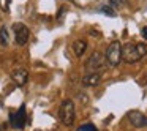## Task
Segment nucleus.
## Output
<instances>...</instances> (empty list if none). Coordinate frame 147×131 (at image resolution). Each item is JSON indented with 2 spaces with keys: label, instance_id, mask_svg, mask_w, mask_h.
<instances>
[{
  "label": "nucleus",
  "instance_id": "nucleus-1",
  "mask_svg": "<svg viewBox=\"0 0 147 131\" xmlns=\"http://www.w3.org/2000/svg\"><path fill=\"white\" fill-rule=\"evenodd\" d=\"M147 55L146 43H127L122 46V60L125 63H136Z\"/></svg>",
  "mask_w": 147,
  "mask_h": 131
},
{
  "label": "nucleus",
  "instance_id": "nucleus-2",
  "mask_svg": "<svg viewBox=\"0 0 147 131\" xmlns=\"http://www.w3.org/2000/svg\"><path fill=\"white\" fill-rule=\"evenodd\" d=\"M59 117H60V122L65 125V126H71L74 122V117H76V111H74V104L71 99H65L60 104V109H59Z\"/></svg>",
  "mask_w": 147,
  "mask_h": 131
},
{
  "label": "nucleus",
  "instance_id": "nucleus-3",
  "mask_svg": "<svg viewBox=\"0 0 147 131\" xmlns=\"http://www.w3.org/2000/svg\"><path fill=\"white\" fill-rule=\"evenodd\" d=\"M106 62L111 67H117L122 60V44L119 41H114L109 44V48L106 49Z\"/></svg>",
  "mask_w": 147,
  "mask_h": 131
},
{
  "label": "nucleus",
  "instance_id": "nucleus-4",
  "mask_svg": "<svg viewBox=\"0 0 147 131\" xmlns=\"http://www.w3.org/2000/svg\"><path fill=\"white\" fill-rule=\"evenodd\" d=\"M13 32H14V40H16L18 46H24L29 41L30 32L27 29V26H24L21 22H16V24H13Z\"/></svg>",
  "mask_w": 147,
  "mask_h": 131
},
{
  "label": "nucleus",
  "instance_id": "nucleus-5",
  "mask_svg": "<svg viewBox=\"0 0 147 131\" xmlns=\"http://www.w3.org/2000/svg\"><path fill=\"white\" fill-rule=\"evenodd\" d=\"M26 120H27V114H26V106L24 104L18 109V112H11L10 114V123L13 128L22 130L26 126Z\"/></svg>",
  "mask_w": 147,
  "mask_h": 131
},
{
  "label": "nucleus",
  "instance_id": "nucleus-6",
  "mask_svg": "<svg viewBox=\"0 0 147 131\" xmlns=\"http://www.w3.org/2000/svg\"><path fill=\"white\" fill-rule=\"evenodd\" d=\"M105 60H106V57H103L101 52H93L92 57L87 62V70L90 73H96V71L103 70L105 68Z\"/></svg>",
  "mask_w": 147,
  "mask_h": 131
},
{
  "label": "nucleus",
  "instance_id": "nucleus-7",
  "mask_svg": "<svg viewBox=\"0 0 147 131\" xmlns=\"http://www.w3.org/2000/svg\"><path fill=\"white\" fill-rule=\"evenodd\" d=\"M128 120L134 128H146L147 126V117L139 111H130L128 112Z\"/></svg>",
  "mask_w": 147,
  "mask_h": 131
},
{
  "label": "nucleus",
  "instance_id": "nucleus-8",
  "mask_svg": "<svg viewBox=\"0 0 147 131\" xmlns=\"http://www.w3.org/2000/svg\"><path fill=\"white\" fill-rule=\"evenodd\" d=\"M11 79H13V82L16 84V85L22 87L27 84V81H29V73H27V70H24V68H16V70L11 71Z\"/></svg>",
  "mask_w": 147,
  "mask_h": 131
},
{
  "label": "nucleus",
  "instance_id": "nucleus-9",
  "mask_svg": "<svg viewBox=\"0 0 147 131\" xmlns=\"http://www.w3.org/2000/svg\"><path fill=\"white\" fill-rule=\"evenodd\" d=\"M101 82V74L100 73H87L82 77V85L86 87H95Z\"/></svg>",
  "mask_w": 147,
  "mask_h": 131
},
{
  "label": "nucleus",
  "instance_id": "nucleus-10",
  "mask_svg": "<svg viewBox=\"0 0 147 131\" xmlns=\"http://www.w3.org/2000/svg\"><path fill=\"white\" fill-rule=\"evenodd\" d=\"M73 51L78 57L84 55V52L87 51V43L84 41V40H76V41L73 43Z\"/></svg>",
  "mask_w": 147,
  "mask_h": 131
},
{
  "label": "nucleus",
  "instance_id": "nucleus-11",
  "mask_svg": "<svg viewBox=\"0 0 147 131\" xmlns=\"http://www.w3.org/2000/svg\"><path fill=\"white\" fill-rule=\"evenodd\" d=\"M0 44L3 46V48H7L10 44V35H8V29L5 26L0 29Z\"/></svg>",
  "mask_w": 147,
  "mask_h": 131
},
{
  "label": "nucleus",
  "instance_id": "nucleus-12",
  "mask_svg": "<svg viewBox=\"0 0 147 131\" xmlns=\"http://www.w3.org/2000/svg\"><path fill=\"white\" fill-rule=\"evenodd\" d=\"M100 11H101V13H105L106 16H112V17L117 14V13H115V10L111 7V5H103V7H100Z\"/></svg>",
  "mask_w": 147,
  "mask_h": 131
},
{
  "label": "nucleus",
  "instance_id": "nucleus-13",
  "mask_svg": "<svg viewBox=\"0 0 147 131\" xmlns=\"http://www.w3.org/2000/svg\"><path fill=\"white\" fill-rule=\"evenodd\" d=\"M78 131H96V128L93 126L92 123H84L78 128Z\"/></svg>",
  "mask_w": 147,
  "mask_h": 131
},
{
  "label": "nucleus",
  "instance_id": "nucleus-14",
  "mask_svg": "<svg viewBox=\"0 0 147 131\" xmlns=\"http://www.w3.org/2000/svg\"><path fill=\"white\" fill-rule=\"evenodd\" d=\"M109 5H111L112 8H122L125 5L123 0H109Z\"/></svg>",
  "mask_w": 147,
  "mask_h": 131
},
{
  "label": "nucleus",
  "instance_id": "nucleus-15",
  "mask_svg": "<svg viewBox=\"0 0 147 131\" xmlns=\"http://www.w3.org/2000/svg\"><path fill=\"white\" fill-rule=\"evenodd\" d=\"M10 3H11V0H0V8L3 11H8L10 10Z\"/></svg>",
  "mask_w": 147,
  "mask_h": 131
},
{
  "label": "nucleus",
  "instance_id": "nucleus-16",
  "mask_svg": "<svg viewBox=\"0 0 147 131\" xmlns=\"http://www.w3.org/2000/svg\"><path fill=\"white\" fill-rule=\"evenodd\" d=\"M76 5H79V7H87L89 3H92L93 0H73Z\"/></svg>",
  "mask_w": 147,
  "mask_h": 131
},
{
  "label": "nucleus",
  "instance_id": "nucleus-17",
  "mask_svg": "<svg viewBox=\"0 0 147 131\" xmlns=\"http://www.w3.org/2000/svg\"><path fill=\"white\" fill-rule=\"evenodd\" d=\"M142 36L147 40V27H144V29H142Z\"/></svg>",
  "mask_w": 147,
  "mask_h": 131
},
{
  "label": "nucleus",
  "instance_id": "nucleus-18",
  "mask_svg": "<svg viewBox=\"0 0 147 131\" xmlns=\"http://www.w3.org/2000/svg\"><path fill=\"white\" fill-rule=\"evenodd\" d=\"M90 35H93V36H95V35H96V36H98V35H100V33H98V32H95V30H92V32H90Z\"/></svg>",
  "mask_w": 147,
  "mask_h": 131
}]
</instances>
